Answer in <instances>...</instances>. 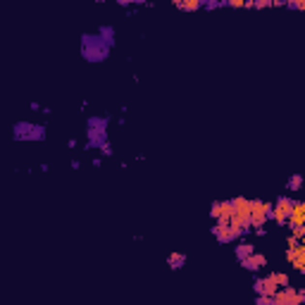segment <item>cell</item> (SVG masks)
<instances>
[{
	"mask_svg": "<svg viewBox=\"0 0 305 305\" xmlns=\"http://www.w3.org/2000/svg\"><path fill=\"white\" fill-rule=\"evenodd\" d=\"M108 127H110V117L108 114H91L86 119V150H98L103 143H108Z\"/></svg>",
	"mask_w": 305,
	"mask_h": 305,
	"instance_id": "1",
	"label": "cell"
},
{
	"mask_svg": "<svg viewBox=\"0 0 305 305\" xmlns=\"http://www.w3.org/2000/svg\"><path fill=\"white\" fill-rule=\"evenodd\" d=\"M112 48L114 46H110L98 33H83L81 36V57L86 62H105L110 57Z\"/></svg>",
	"mask_w": 305,
	"mask_h": 305,
	"instance_id": "2",
	"label": "cell"
},
{
	"mask_svg": "<svg viewBox=\"0 0 305 305\" xmlns=\"http://www.w3.org/2000/svg\"><path fill=\"white\" fill-rule=\"evenodd\" d=\"M46 124H36V122H15L12 124V139L15 141H46Z\"/></svg>",
	"mask_w": 305,
	"mask_h": 305,
	"instance_id": "3",
	"label": "cell"
},
{
	"mask_svg": "<svg viewBox=\"0 0 305 305\" xmlns=\"http://www.w3.org/2000/svg\"><path fill=\"white\" fill-rule=\"evenodd\" d=\"M248 217L250 229H260L272 220V203L260 200V198H250L248 200Z\"/></svg>",
	"mask_w": 305,
	"mask_h": 305,
	"instance_id": "4",
	"label": "cell"
},
{
	"mask_svg": "<svg viewBox=\"0 0 305 305\" xmlns=\"http://www.w3.org/2000/svg\"><path fill=\"white\" fill-rule=\"evenodd\" d=\"M274 305H303L305 303V289H296V286H284L272 296Z\"/></svg>",
	"mask_w": 305,
	"mask_h": 305,
	"instance_id": "5",
	"label": "cell"
},
{
	"mask_svg": "<svg viewBox=\"0 0 305 305\" xmlns=\"http://www.w3.org/2000/svg\"><path fill=\"white\" fill-rule=\"evenodd\" d=\"M293 203H296V198H289V195H279L277 200L272 203V220H274L279 226H286V224H289Z\"/></svg>",
	"mask_w": 305,
	"mask_h": 305,
	"instance_id": "6",
	"label": "cell"
},
{
	"mask_svg": "<svg viewBox=\"0 0 305 305\" xmlns=\"http://www.w3.org/2000/svg\"><path fill=\"white\" fill-rule=\"evenodd\" d=\"M210 231H212V236H215L220 243H234V241L241 239V231H239L236 226H231L229 222H215V226H212Z\"/></svg>",
	"mask_w": 305,
	"mask_h": 305,
	"instance_id": "7",
	"label": "cell"
},
{
	"mask_svg": "<svg viewBox=\"0 0 305 305\" xmlns=\"http://www.w3.org/2000/svg\"><path fill=\"white\" fill-rule=\"evenodd\" d=\"M241 267H243V270H248V272H260L262 267H267V255L255 250L253 255L246 257V260H241Z\"/></svg>",
	"mask_w": 305,
	"mask_h": 305,
	"instance_id": "8",
	"label": "cell"
},
{
	"mask_svg": "<svg viewBox=\"0 0 305 305\" xmlns=\"http://www.w3.org/2000/svg\"><path fill=\"white\" fill-rule=\"evenodd\" d=\"M229 212H231L229 200H215V203L210 205V217H212L215 222H229Z\"/></svg>",
	"mask_w": 305,
	"mask_h": 305,
	"instance_id": "9",
	"label": "cell"
},
{
	"mask_svg": "<svg viewBox=\"0 0 305 305\" xmlns=\"http://www.w3.org/2000/svg\"><path fill=\"white\" fill-rule=\"evenodd\" d=\"M253 291H255V296H274L279 289L270 281V277H257L255 281H253Z\"/></svg>",
	"mask_w": 305,
	"mask_h": 305,
	"instance_id": "10",
	"label": "cell"
},
{
	"mask_svg": "<svg viewBox=\"0 0 305 305\" xmlns=\"http://www.w3.org/2000/svg\"><path fill=\"white\" fill-rule=\"evenodd\" d=\"M286 260L291 262V267H296L301 274L305 272V246L303 248H286Z\"/></svg>",
	"mask_w": 305,
	"mask_h": 305,
	"instance_id": "11",
	"label": "cell"
},
{
	"mask_svg": "<svg viewBox=\"0 0 305 305\" xmlns=\"http://www.w3.org/2000/svg\"><path fill=\"white\" fill-rule=\"evenodd\" d=\"M186 262H189V255L181 253V250H172V253L167 255V267L174 270V272H177V270H184Z\"/></svg>",
	"mask_w": 305,
	"mask_h": 305,
	"instance_id": "12",
	"label": "cell"
},
{
	"mask_svg": "<svg viewBox=\"0 0 305 305\" xmlns=\"http://www.w3.org/2000/svg\"><path fill=\"white\" fill-rule=\"evenodd\" d=\"M303 215H305V203H303V200H296L286 226H298V224H303Z\"/></svg>",
	"mask_w": 305,
	"mask_h": 305,
	"instance_id": "13",
	"label": "cell"
},
{
	"mask_svg": "<svg viewBox=\"0 0 305 305\" xmlns=\"http://www.w3.org/2000/svg\"><path fill=\"white\" fill-rule=\"evenodd\" d=\"M255 253V246L253 243H246V241H241V243H236V248H234V255H236V260L241 262V260H246L248 255H253Z\"/></svg>",
	"mask_w": 305,
	"mask_h": 305,
	"instance_id": "14",
	"label": "cell"
},
{
	"mask_svg": "<svg viewBox=\"0 0 305 305\" xmlns=\"http://www.w3.org/2000/svg\"><path fill=\"white\" fill-rule=\"evenodd\" d=\"M270 277V281L277 286V289H284V286H291V277L286 274V272H270L267 274Z\"/></svg>",
	"mask_w": 305,
	"mask_h": 305,
	"instance_id": "15",
	"label": "cell"
},
{
	"mask_svg": "<svg viewBox=\"0 0 305 305\" xmlns=\"http://www.w3.org/2000/svg\"><path fill=\"white\" fill-rule=\"evenodd\" d=\"M301 186H303V174H291L289 177V181H286V191H301Z\"/></svg>",
	"mask_w": 305,
	"mask_h": 305,
	"instance_id": "16",
	"label": "cell"
},
{
	"mask_svg": "<svg viewBox=\"0 0 305 305\" xmlns=\"http://www.w3.org/2000/svg\"><path fill=\"white\" fill-rule=\"evenodd\" d=\"M96 33H98V36H103V38H105V41H108L110 46H114V29H112V27L103 24V27L96 29Z\"/></svg>",
	"mask_w": 305,
	"mask_h": 305,
	"instance_id": "17",
	"label": "cell"
},
{
	"mask_svg": "<svg viewBox=\"0 0 305 305\" xmlns=\"http://www.w3.org/2000/svg\"><path fill=\"white\" fill-rule=\"evenodd\" d=\"M174 7H179V10H200V7H203V0H193V2H174Z\"/></svg>",
	"mask_w": 305,
	"mask_h": 305,
	"instance_id": "18",
	"label": "cell"
},
{
	"mask_svg": "<svg viewBox=\"0 0 305 305\" xmlns=\"http://www.w3.org/2000/svg\"><path fill=\"white\" fill-rule=\"evenodd\" d=\"M286 7L289 10H305V2L303 0H286Z\"/></svg>",
	"mask_w": 305,
	"mask_h": 305,
	"instance_id": "19",
	"label": "cell"
},
{
	"mask_svg": "<svg viewBox=\"0 0 305 305\" xmlns=\"http://www.w3.org/2000/svg\"><path fill=\"white\" fill-rule=\"evenodd\" d=\"M98 150H100V155H103V158H110V155H112V145H110V141H108V143H103V145H100Z\"/></svg>",
	"mask_w": 305,
	"mask_h": 305,
	"instance_id": "20",
	"label": "cell"
},
{
	"mask_svg": "<svg viewBox=\"0 0 305 305\" xmlns=\"http://www.w3.org/2000/svg\"><path fill=\"white\" fill-rule=\"evenodd\" d=\"M38 110H43V105H41V103H36V100H33V103H31V112H38Z\"/></svg>",
	"mask_w": 305,
	"mask_h": 305,
	"instance_id": "21",
	"label": "cell"
},
{
	"mask_svg": "<svg viewBox=\"0 0 305 305\" xmlns=\"http://www.w3.org/2000/svg\"><path fill=\"white\" fill-rule=\"evenodd\" d=\"M67 145H69V148H72V150H74V148H77V145H79V143H77V139H69V141H67Z\"/></svg>",
	"mask_w": 305,
	"mask_h": 305,
	"instance_id": "22",
	"label": "cell"
},
{
	"mask_svg": "<svg viewBox=\"0 0 305 305\" xmlns=\"http://www.w3.org/2000/svg\"><path fill=\"white\" fill-rule=\"evenodd\" d=\"M255 234H257V236H265V234H267V229H265V226H260V229H255Z\"/></svg>",
	"mask_w": 305,
	"mask_h": 305,
	"instance_id": "23",
	"label": "cell"
},
{
	"mask_svg": "<svg viewBox=\"0 0 305 305\" xmlns=\"http://www.w3.org/2000/svg\"><path fill=\"white\" fill-rule=\"evenodd\" d=\"M272 305H274V303H272Z\"/></svg>",
	"mask_w": 305,
	"mask_h": 305,
	"instance_id": "24",
	"label": "cell"
}]
</instances>
